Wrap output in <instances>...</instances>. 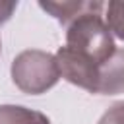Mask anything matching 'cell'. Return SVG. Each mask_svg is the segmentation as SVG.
Instances as JSON below:
<instances>
[{"mask_svg": "<svg viewBox=\"0 0 124 124\" xmlns=\"http://www.w3.org/2000/svg\"><path fill=\"white\" fill-rule=\"evenodd\" d=\"M105 21L112 33V37L124 41V2L122 0H112L105 6Z\"/></svg>", "mask_w": 124, "mask_h": 124, "instance_id": "7", "label": "cell"}, {"mask_svg": "<svg viewBox=\"0 0 124 124\" xmlns=\"http://www.w3.org/2000/svg\"><path fill=\"white\" fill-rule=\"evenodd\" d=\"M16 8H17V2H14V0H0V23L8 21L12 17V14L16 12Z\"/></svg>", "mask_w": 124, "mask_h": 124, "instance_id": "9", "label": "cell"}, {"mask_svg": "<svg viewBox=\"0 0 124 124\" xmlns=\"http://www.w3.org/2000/svg\"><path fill=\"white\" fill-rule=\"evenodd\" d=\"M0 124H50L48 116L21 105H0Z\"/></svg>", "mask_w": 124, "mask_h": 124, "instance_id": "6", "label": "cell"}, {"mask_svg": "<svg viewBox=\"0 0 124 124\" xmlns=\"http://www.w3.org/2000/svg\"><path fill=\"white\" fill-rule=\"evenodd\" d=\"M103 8H105L103 2H95L93 8L78 16L66 27V46L89 58L97 66H103L116 52L114 37L105 17L101 16Z\"/></svg>", "mask_w": 124, "mask_h": 124, "instance_id": "1", "label": "cell"}, {"mask_svg": "<svg viewBox=\"0 0 124 124\" xmlns=\"http://www.w3.org/2000/svg\"><path fill=\"white\" fill-rule=\"evenodd\" d=\"M95 2H85V0H62V2H39V6L48 12L52 17H56L62 25H70L78 16L93 8Z\"/></svg>", "mask_w": 124, "mask_h": 124, "instance_id": "5", "label": "cell"}, {"mask_svg": "<svg viewBox=\"0 0 124 124\" xmlns=\"http://www.w3.org/2000/svg\"><path fill=\"white\" fill-rule=\"evenodd\" d=\"M97 124H124V103L112 105V107L99 118Z\"/></svg>", "mask_w": 124, "mask_h": 124, "instance_id": "8", "label": "cell"}, {"mask_svg": "<svg viewBox=\"0 0 124 124\" xmlns=\"http://www.w3.org/2000/svg\"><path fill=\"white\" fill-rule=\"evenodd\" d=\"M10 74L16 87L29 95L46 93L60 79L56 56L39 48H29L19 52L12 60Z\"/></svg>", "mask_w": 124, "mask_h": 124, "instance_id": "2", "label": "cell"}, {"mask_svg": "<svg viewBox=\"0 0 124 124\" xmlns=\"http://www.w3.org/2000/svg\"><path fill=\"white\" fill-rule=\"evenodd\" d=\"M54 56H56V64L60 70V78H64L66 81H70V83H74V85H78L89 93L99 91L101 66L91 62L89 58L78 54L76 50L68 48L66 45L60 46Z\"/></svg>", "mask_w": 124, "mask_h": 124, "instance_id": "3", "label": "cell"}, {"mask_svg": "<svg viewBox=\"0 0 124 124\" xmlns=\"http://www.w3.org/2000/svg\"><path fill=\"white\" fill-rule=\"evenodd\" d=\"M97 93L99 95L124 93V48H116L112 58L101 66Z\"/></svg>", "mask_w": 124, "mask_h": 124, "instance_id": "4", "label": "cell"}]
</instances>
